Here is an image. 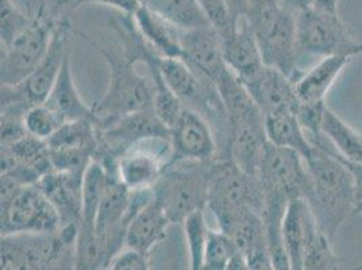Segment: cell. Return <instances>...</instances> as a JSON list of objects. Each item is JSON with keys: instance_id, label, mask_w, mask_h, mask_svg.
I'll return each mask as SVG.
<instances>
[{"instance_id": "obj_35", "label": "cell", "mask_w": 362, "mask_h": 270, "mask_svg": "<svg viewBox=\"0 0 362 270\" xmlns=\"http://www.w3.org/2000/svg\"><path fill=\"white\" fill-rule=\"evenodd\" d=\"M84 4H100V6L112 7L127 16H134L138 8L142 6L141 0H78L76 7H80Z\"/></svg>"}, {"instance_id": "obj_6", "label": "cell", "mask_w": 362, "mask_h": 270, "mask_svg": "<svg viewBox=\"0 0 362 270\" xmlns=\"http://www.w3.org/2000/svg\"><path fill=\"white\" fill-rule=\"evenodd\" d=\"M212 161L173 163L154 184L157 200L172 223H180L194 211L207 207Z\"/></svg>"}, {"instance_id": "obj_8", "label": "cell", "mask_w": 362, "mask_h": 270, "mask_svg": "<svg viewBox=\"0 0 362 270\" xmlns=\"http://www.w3.org/2000/svg\"><path fill=\"white\" fill-rule=\"evenodd\" d=\"M296 41L299 56L362 54V42L354 41L338 14H327L310 7L296 14Z\"/></svg>"}, {"instance_id": "obj_11", "label": "cell", "mask_w": 362, "mask_h": 270, "mask_svg": "<svg viewBox=\"0 0 362 270\" xmlns=\"http://www.w3.org/2000/svg\"><path fill=\"white\" fill-rule=\"evenodd\" d=\"M257 177L264 194L274 192L289 200L295 197L308 200L311 195V179L302 154L271 142L267 143Z\"/></svg>"}, {"instance_id": "obj_33", "label": "cell", "mask_w": 362, "mask_h": 270, "mask_svg": "<svg viewBox=\"0 0 362 270\" xmlns=\"http://www.w3.org/2000/svg\"><path fill=\"white\" fill-rule=\"evenodd\" d=\"M210 25L218 31L222 40L227 38L235 28V19L231 14L226 0H197Z\"/></svg>"}, {"instance_id": "obj_34", "label": "cell", "mask_w": 362, "mask_h": 270, "mask_svg": "<svg viewBox=\"0 0 362 270\" xmlns=\"http://www.w3.org/2000/svg\"><path fill=\"white\" fill-rule=\"evenodd\" d=\"M112 270H146L149 269V254H145L136 249L123 246L114 255L107 266Z\"/></svg>"}, {"instance_id": "obj_30", "label": "cell", "mask_w": 362, "mask_h": 270, "mask_svg": "<svg viewBox=\"0 0 362 270\" xmlns=\"http://www.w3.org/2000/svg\"><path fill=\"white\" fill-rule=\"evenodd\" d=\"M189 253L191 269H204V252L209 240L210 227L204 218V209L194 211L182 222Z\"/></svg>"}, {"instance_id": "obj_9", "label": "cell", "mask_w": 362, "mask_h": 270, "mask_svg": "<svg viewBox=\"0 0 362 270\" xmlns=\"http://www.w3.org/2000/svg\"><path fill=\"white\" fill-rule=\"evenodd\" d=\"M56 25L46 18L44 6L30 26L7 46H1V86H18L25 81L45 59Z\"/></svg>"}, {"instance_id": "obj_18", "label": "cell", "mask_w": 362, "mask_h": 270, "mask_svg": "<svg viewBox=\"0 0 362 270\" xmlns=\"http://www.w3.org/2000/svg\"><path fill=\"white\" fill-rule=\"evenodd\" d=\"M83 180L84 173L52 170L35 182L59 212L61 225L80 223L83 211Z\"/></svg>"}, {"instance_id": "obj_32", "label": "cell", "mask_w": 362, "mask_h": 270, "mask_svg": "<svg viewBox=\"0 0 362 270\" xmlns=\"http://www.w3.org/2000/svg\"><path fill=\"white\" fill-rule=\"evenodd\" d=\"M0 13L1 46L10 45L19 34L30 26L33 18L22 13L13 0H0Z\"/></svg>"}, {"instance_id": "obj_15", "label": "cell", "mask_w": 362, "mask_h": 270, "mask_svg": "<svg viewBox=\"0 0 362 270\" xmlns=\"http://www.w3.org/2000/svg\"><path fill=\"white\" fill-rule=\"evenodd\" d=\"M181 59L197 74L216 83L227 69L223 40L212 26L182 31Z\"/></svg>"}, {"instance_id": "obj_12", "label": "cell", "mask_w": 362, "mask_h": 270, "mask_svg": "<svg viewBox=\"0 0 362 270\" xmlns=\"http://www.w3.org/2000/svg\"><path fill=\"white\" fill-rule=\"evenodd\" d=\"M172 163L170 136H151L138 141L122 153L117 160V173L130 189L153 187Z\"/></svg>"}, {"instance_id": "obj_19", "label": "cell", "mask_w": 362, "mask_h": 270, "mask_svg": "<svg viewBox=\"0 0 362 270\" xmlns=\"http://www.w3.org/2000/svg\"><path fill=\"white\" fill-rule=\"evenodd\" d=\"M225 233L235 242L237 247L246 259L249 269H273L267 230L261 212L246 211Z\"/></svg>"}, {"instance_id": "obj_29", "label": "cell", "mask_w": 362, "mask_h": 270, "mask_svg": "<svg viewBox=\"0 0 362 270\" xmlns=\"http://www.w3.org/2000/svg\"><path fill=\"white\" fill-rule=\"evenodd\" d=\"M204 269L241 270L249 268L233 238L223 230L214 231L210 228L204 252Z\"/></svg>"}, {"instance_id": "obj_4", "label": "cell", "mask_w": 362, "mask_h": 270, "mask_svg": "<svg viewBox=\"0 0 362 270\" xmlns=\"http://www.w3.org/2000/svg\"><path fill=\"white\" fill-rule=\"evenodd\" d=\"M93 46L110 66V83L103 98L92 105L99 124L123 115L153 108L154 90L151 80L136 71L138 59L129 50L118 54L110 49ZM98 124V126H99Z\"/></svg>"}, {"instance_id": "obj_24", "label": "cell", "mask_w": 362, "mask_h": 270, "mask_svg": "<svg viewBox=\"0 0 362 270\" xmlns=\"http://www.w3.org/2000/svg\"><path fill=\"white\" fill-rule=\"evenodd\" d=\"M311 216L313 210L305 199L295 197L289 200L283 221V240L292 270H303L304 243Z\"/></svg>"}, {"instance_id": "obj_14", "label": "cell", "mask_w": 362, "mask_h": 270, "mask_svg": "<svg viewBox=\"0 0 362 270\" xmlns=\"http://www.w3.org/2000/svg\"><path fill=\"white\" fill-rule=\"evenodd\" d=\"M170 141L173 146V163L212 161L218 151L210 123L200 112L189 107H184L179 118L170 127Z\"/></svg>"}, {"instance_id": "obj_25", "label": "cell", "mask_w": 362, "mask_h": 270, "mask_svg": "<svg viewBox=\"0 0 362 270\" xmlns=\"http://www.w3.org/2000/svg\"><path fill=\"white\" fill-rule=\"evenodd\" d=\"M264 119L267 136L271 143L298 151L302 154L303 158L310 155L313 143L305 134L295 111L272 114L264 117Z\"/></svg>"}, {"instance_id": "obj_1", "label": "cell", "mask_w": 362, "mask_h": 270, "mask_svg": "<svg viewBox=\"0 0 362 270\" xmlns=\"http://www.w3.org/2000/svg\"><path fill=\"white\" fill-rule=\"evenodd\" d=\"M304 160L313 185L307 203L317 218V225L332 242L349 215L354 213L356 179L341 161L337 151L327 146V138L313 145V151Z\"/></svg>"}, {"instance_id": "obj_22", "label": "cell", "mask_w": 362, "mask_h": 270, "mask_svg": "<svg viewBox=\"0 0 362 270\" xmlns=\"http://www.w3.org/2000/svg\"><path fill=\"white\" fill-rule=\"evenodd\" d=\"M45 105H49L53 111H56L64 122L87 119L99 124L93 108L86 105V102L81 99L78 90L76 88L69 53L64 60L59 78L53 90H50Z\"/></svg>"}, {"instance_id": "obj_10", "label": "cell", "mask_w": 362, "mask_h": 270, "mask_svg": "<svg viewBox=\"0 0 362 270\" xmlns=\"http://www.w3.org/2000/svg\"><path fill=\"white\" fill-rule=\"evenodd\" d=\"M61 225L59 212L35 185H23L1 200V235L53 233Z\"/></svg>"}, {"instance_id": "obj_26", "label": "cell", "mask_w": 362, "mask_h": 270, "mask_svg": "<svg viewBox=\"0 0 362 270\" xmlns=\"http://www.w3.org/2000/svg\"><path fill=\"white\" fill-rule=\"evenodd\" d=\"M337 269H341V259L334 254L332 240L322 231L313 212L307 225L303 270Z\"/></svg>"}, {"instance_id": "obj_23", "label": "cell", "mask_w": 362, "mask_h": 270, "mask_svg": "<svg viewBox=\"0 0 362 270\" xmlns=\"http://www.w3.org/2000/svg\"><path fill=\"white\" fill-rule=\"evenodd\" d=\"M350 62L346 56H327L295 81L300 103H323L337 77Z\"/></svg>"}, {"instance_id": "obj_3", "label": "cell", "mask_w": 362, "mask_h": 270, "mask_svg": "<svg viewBox=\"0 0 362 270\" xmlns=\"http://www.w3.org/2000/svg\"><path fill=\"white\" fill-rule=\"evenodd\" d=\"M247 18L265 64L296 81L302 76L296 66V14L283 7L279 0H252Z\"/></svg>"}, {"instance_id": "obj_21", "label": "cell", "mask_w": 362, "mask_h": 270, "mask_svg": "<svg viewBox=\"0 0 362 270\" xmlns=\"http://www.w3.org/2000/svg\"><path fill=\"white\" fill-rule=\"evenodd\" d=\"M132 18L141 37L151 46L156 53L163 57L181 59L182 29L144 4Z\"/></svg>"}, {"instance_id": "obj_40", "label": "cell", "mask_w": 362, "mask_h": 270, "mask_svg": "<svg viewBox=\"0 0 362 270\" xmlns=\"http://www.w3.org/2000/svg\"><path fill=\"white\" fill-rule=\"evenodd\" d=\"M57 8H62V7H69V6H77L78 0H50Z\"/></svg>"}, {"instance_id": "obj_5", "label": "cell", "mask_w": 362, "mask_h": 270, "mask_svg": "<svg viewBox=\"0 0 362 270\" xmlns=\"http://www.w3.org/2000/svg\"><path fill=\"white\" fill-rule=\"evenodd\" d=\"M207 209L219 228L227 231L249 210L264 212V191L256 176L245 173L231 160L212 163Z\"/></svg>"}, {"instance_id": "obj_7", "label": "cell", "mask_w": 362, "mask_h": 270, "mask_svg": "<svg viewBox=\"0 0 362 270\" xmlns=\"http://www.w3.org/2000/svg\"><path fill=\"white\" fill-rule=\"evenodd\" d=\"M68 22L56 25L45 59L25 81L18 86H1V114L25 118L33 105L45 103L53 90L68 50Z\"/></svg>"}, {"instance_id": "obj_41", "label": "cell", "mask_w": 362, "mask_h": 270, "mask_svg": "<svg viewBox=\"0 0 362 270\" xmlns=\"http://www.w3.org/2000/svg\"><path fill=\"white\" fill-rule=\"evenodd\" d=\"M354 213H361L362 215V192H357V201L354 207Z\"/></svg>"}, {"instance_id": "obj_39", "label": "cell", "mask_w": 362, "mask_h": 270, "mask_svg": "<svg viewBox=\"0 0 362 270\" xmlns=\"http://www.w3.org/2000/svg\"><path fill=\"white\" fill-rule=\"evenodd\" d=\"M339 0H313V7L327 14H338Z\"/></svg>"}, {"instance_id": "obj_17", "label": "cell", "mask_w": 362, "mask_h": 270, "mask_svg": "<svg viewBox=\"0 0 362 270\" xmlns=\"http://www.w3.org/2000/svg\"><path fill=\"white\" fill-rule=\"evenodd\" d=\"M223 57L242 83L256 77L267 65L247 16L237 18L234 30L223 40Z\"/></svg>"}, {"instance_id": "obj_28", "label": "cell", "mask_w": 362, "mask_h": 270, "mask_svg": "<svg viewBox=\"0 0 362 270\" xmlns=\"http://www.w3.org/2000/svg\"><path fill=\"white\" fill-rule=\"evenodd\" d=\"M322 131L337 151L349 161L362 164V135L326 105Z\"/></svg>"}, {"instance_id": "obj_31", "label": "cell", "mask_w": 362, "mask_h": 270, "mask_svg": "<svg viewBox=\"0 0 362 270\" xmlns=\"http://www.w3.org/2000/svg\"><path fill=\"white\" fill-rule=\"evenodd\" d=\"M23 123L29 134L47 141L59 130L64 120L61 119L59 114L53 111L49 105L41 103V105H33L26 111Z\"/></svg>"}, {"instance_id": "obj_38", "label": "cell", "mask_w": 362, "mask_h": 270, "mask_svg": "<svg viewBox=\"0 0 362 270\" xmlns=\"http://www.w3.org/2000/svg\"><path fill=\"white\" fill-rule=\"evenodd\" d=\"M338 157L341 158V161L350 169V172L353 173L354 179H356V184H357V192H362V164L358 163H351L346 158H344L338 151H337Z\"/></svg>"}, {"instance_id": "obj_13", "label": "cell", "mask_w": 362, "mask_h": 270, "mask_svg": "<svg viewBox=\"0 0 362 270\" xmlns=\"http://www.w3.org/2000/svg\"><path fill=\"white\" fill-rule=\"evenodd\" d=\"M99 148L93 158L118 160L123 151L141 139L170 136L166 126L153 108L141 110L98 126Z\"/></svg>"}, {"instance_id": "obj_20", "label": "cell", "mask_w": 362, "mask_h": 270, "mask_svg": "<svg viewBox=\"0 0 362 270\" xmlns=\"http://www.w3.org/2000/svg\"><path fill=\"white\" fill-rule=\"evenodd\" d=\"M170 225L172 222L168 213L156 196L151 203L139 211L130 221L126 230L124 246L151 255V250L165 240Z\"/></svg>"}, {"instance_id": "obj_16", "label": "cell", "mask_w": 362, "mask_h": 270, "mask_svg": "<svg viewBox=\"0 0 362 270\" xmlns=\"http://www.w3.org/2000/svg\"><path fill=\"white\" fill-rule=\"evenodd\" d=\"M264 117L284 111H295L300 105L295 81L283 71L265 65L252 80L243 83Z\"/></svg>"}, {"instance_id": "obj_27", "label": "cell", "mask_w": 362, "mask_h": 270, "mask_svg": "<svg viewBox=\"0 0 362 270\" xmlns=\"http://www.w3.org/2000/svg\"><path fill=\"white\" fill-rule=\"evenodd\" d=\"M141 3L182 30L211 26L197 0H141Z\"/></svg>"}, {"instance_id": "obj_2", "label": "cell", "mask_w": 362, "mask_h": 270, "mask_svg": "<svg viewBox=\"0 0 362 270\" xmlns=\"http://www.w3.org/2000/svg\"><path fill=\"white\" fill-rule=\"evenodd\" d=\"M80 223L61 225L53 233L1 235V269L75 268Z\"/></svg>"}, {"instance_id": "obj_36", "label": "cell", "mask_w": 362, "mask_h": 270, "mask_svg": "<svg viewBox=\"0 0 362 270\" xmlns=\"http://www.w3.org/2000/svg\"><path fill=\"white\" fill-rule=\"evenodd\" d=\"M226 1L234 19L247 16L252 7V0H226Z\"/></svg>"}, {"instance_id": "obj_37", "label": "cell", "mask_w": 362, "mask_h": 270, "mask_svg": "<svg viewBox=\"0 0 362 270\" xmlns=\"http://www.w3.org/2000/svg\"><path fill=\"white\" fill-rule=\"evenodd\" d=\"M279 3L293 14H299L310 7H313V0H279Z\"/></svg>"}]
</instances>
